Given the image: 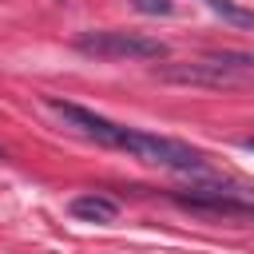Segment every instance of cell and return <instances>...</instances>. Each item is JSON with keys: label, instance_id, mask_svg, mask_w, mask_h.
<instances>
[{"label": "cell", "instance_id": "6da1fadb", "mask_svg": "<svg viewBox=\"0 0 254 254\" xmlns=\"http://www.w3.org/2000/svg\"><path fill=\"white\" fill-rule=\"evenodd\" d=\"M75 52L91 60H167V44L143 32H123V28H99L75 36Z\"/></svg>", "mask_w": 254, "mask_h": 254}, {"label": "cell", "instance_id": "7a4b0ae2", "mask_svg": "<svg viewBox=\"0 0 254 254\" xmlns=\"http://www.w3.org/2000/svg\"><path fill=\"white\" fill-rule=\"evenodd\" d=\"M123 151L151 163V167H163V171H175V175H206V163L194 147L179 143V139H167V135H151V131H135L127 127V139H123Z\"/></svg>", "mask_w": 254, "mask_h": 254}, {"label": "cell", "instance_id": "3957f363", "mask_svg": "<svg viewBox=\"0 0 254 254\" xmlns=\"http://www.w3.org/2000/svg\"><path fill=\"white\" fill-rule=\"evenodd\" d=\"M48 107L71 127V131H79V135H87V139H95L99 147H111V151H123V139H127V127H119V123H111V119H103V115H95V111H87V107H79V103H67V99H56V95H48Z\"/></svg>", "mask_w": 254, "mask_h": 254}, {"label": "cell", "instance_id": "277c9868", "mask_svg": "<svg viewBox=\"0 0 254 254\" xmlns=\"http://www.w3.org/2000/svg\"><path fill=\"white\" fill-rule=\"evenodd\" d=\"M155 79L183 83V87H234L242 75L214 60H198V64H163V67H155Z\"/></svg>", "mask_w": 254, "mask_h": 254}, {"label": "cell", "instance_id": "5b68a950", "mask_svg": "<svg viewBox=\"0 0 254 254\" xmlns=\"http://www.w3.org/2000/svg\"><path fill=\"white\" fill-rule=\"evenodd\" d=\"M183 210L190 214H202V218H246L254 222V202H242L234 194H222V190H190V194H171Z\"/></svg>", "mask_w": 254, "mask_h": 254}, {"label": "cell", "instance_id": "8992f818", "mask_svg": "<svg viewBox=\"0 0 254 254\" xmlns=\"http://www.w3.org/2000/svg\"><path fill=\"white\" fill-rule=\"evenodd\" d=\"M71 214L83 222H115L119 218V202L107 194H75L71 198Z\"/></svg>", "mask_w": 254, "mask_h": 254}, {"label": "cell", "instance_id": "52a82bcc", "mask_svg": "<svg viewBox=\"0 0 254 254\" xmlns=\"http://www.w3.org/2000/svg\"><path fill=\"white\" fill-rule=\"evenodd\" d=\"M206 8L214 16H222L226 24H234V28H254V12L250 8H238L234 0H206Z\"/></svg>", "mask_w": 254, "mask_h": 254}, {"label": "cell", "instance_id": "ba28073f", "mask_svg": "<svg viewBox=\"0 0 254 254\" xmlns=\"http://www.w3.org/2000/svg\"><path fill=\"white\" fill-rule=\"evenodd\" d=\"M131 8L143 12V16H171L175 12V0H131Z\"/></svg>", "mask_w": 254, "mask_h": 254}, {"label": "cell", "instance_id": "9c48e42d", "mask_svg": "<svg viewBox=\"0 0 254 254\" xmlns=\"http://www.w3.org/2000/svg\"><path fill=\"white\" fill-rule=\"evenodd\" d=\"M246 147H254V139H246Z\"/></svg>", "mask_w": 254, "mask_h": 254}, {"label": "cell", "instance_id": "30bf717a", "mask_svg": "<svg viewBox=\"0 0 254 254\" xmlns=\"http://www.w3.org/2000/svg\"><path fill=\"white\" fill-rule=\"evenodd\" d=\"M0 159H4V155H0Z\"/></svg>", "mask_w": 254, "mask_h": 254}]
</instances>
